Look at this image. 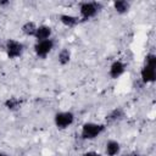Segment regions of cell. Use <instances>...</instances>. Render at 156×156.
<instances>
[{
  "label": "cell",
  "instance_id": "30bf717a",
  "mask_svg": "<svg viewBox=\"0 0 156 156\" xmlns=\"http://www.w3.org/2000/svg\"><path fill=\"white\" fill-rule=\"evenodd\" d=\"M58 20H60V22L65 27H68V28H74L76 26H78L80 23V20H79L78 16L69 15V13H61V15H58Z\"/></svg>",
  "mask_w": 156,
  "mask_h": 156
},
{
  "label": "cell",
  "instance_id": "8992f818",
  "mask_svg": "<svg viewBox=\"0 0 156 156\" xmlns=\"http://www.w3.org/2000/svg\"><path fill=\"white\" fill-rule=\"evenodd\" d=\"M54 46H55V40L52 38H50V39H46V40L35 41V44L33 46V50H34V54H35L37 57L44 60L52 51Z\"/></svg>",
  "mask_w": 156,
  "mask_h": 156
},
{
  "label": "cell",
  "instance_id": "7a4b0ae2",
  "mask_svg": "<svg viewBox=\"0 0 156 156\" xmlns=\"http://www.w3.org/2000/svg\"><path fill=\"white\" fill-rule=\"evenodd\" d=\"M106 128H107V126L105 123L85 122L82 124L79 136L82 140H94L98 136H100L106 130Z\"/></svg>",
  "mask_w": 156,
  "mask_h": 156
},
{
  "label": "cell",
  "instance_id": "8fae6325",
  "mask_svg": "<svg viewBox=\"0 0 156 156\" xmlns=\"http://www.w3.org/2000/svg\"><path fill=\"white\" fill-rule=\"evenodd\" d=\"M121 152V144L115 139H110L105 144V154L106 156H118Z\"/></svg>",
  "mask_w": 156,
  "mask_h": 156
},
{
  "label": "cell",
  "instance_id": "9a60e30c",
  "mask_svg": "<svg viewBox=\"0 0 156 156\" xmlns=\"http://www.w3.org/2000/svg\"><path fill=\"white\" fill-rule=\"evenodd\" d=\"M69 61H71V50L67 49V48H62L58 51V55H57V62H58V65L66 66V65L69 63Z\"/></svg>",
  "mask_w": 156,
  "mask_h": 156
},
{
  "label": "cell",
  "instance_id": "ac0fdd59",
  "mask_svg": "<svg viewBox=\"0 0 156 156\" xmlns=\"http://www.w3.org/2000/svg\"><path fill=\"white\" fill-rule=\"evenodd\" d=\"M122 156H144V155L136 154V152H130V154H126V155H122Z\"/></svg>",
  "mask_w": 156,
  "mask_h": 156
},
{
  "label": "cell",
  "instance_id": "4fadbf2b",
  "mask_svg": "<svg viewBox=\"0 0 156 156\" xmlns=\"http://www.w3.org/2000/svg\"><path fill=\"white\" fill-rule=\"evenodd\" d=\"M4 106L9 110V111H18L22 106V100L16 98V96H11V98H7L4 102Z\"/></svg>",
  "mask_w": 156,
  "mask_h": 156
},
{
  "label": "cell",
  "instance_id": "d6986e66",
  "mask_svg": "<svg viewBox=\"0 0 156 156\" xmlns=\"http://www.w3.org/2000/svg\"><path fill=\"white\" fill-rule=\"evenodd\" d=\"M0 156H10L9 154H6V152H2V151H0Z\"/></svg>",
  "mask_w": 156,
  "mask_h": 156
},
{
  "label": "cell",
  "instance_id": "3957f363",
  "mask_svg": "<svg viewBox=\"0 0 156 156\" xmlns=\"http://www.w3.org/2000/svg\"><path fill=\"white\" fill-rule=\"evenodd\" d=\"M79 10V20L82 21H89L98 16V13L102 10V4L100 1H82L78 5Z\"/></svg>",
  "mask_w": 156,
  "mask_h": 156
},
{
  "label": "cell",
  "instance_id": "9c48e42d",
  "mask_svg": "<svg viewBox=\"0 0 156 156\" xmlns=\"http://www.w3.org/2000/svg\"><path fill=\"white\" fill-rule=\"evenodd\" d=\"M52 35V28L48 24H40L38 26L37 28V32H35V35H34V39L37 41H40V40H46V39H50Z\"/></svg>",
  "mask_w": 156,
  "mask_h": 156
},
{
  "label": "cell",
  "instance_id": "52a82bcc",
  "mask_svg": "<svg viewBox=\"0 0 156 156\" xmlns=\"http://www.w3.org/2000/svg\"><path fill=\"white\" fill-rule=\"evenodd\" d=\"M126 69H127V65L123 61L115 60L108 67V77L111 79H118L119 77H122L124 74Z\"/></svg>",
  "mask_w": 156,
  "mask_h": 156
},
{
  "label": "cell",
  "instance_id": "277c9868",
  "mask_svg": "<svg viewBox=\"0 0 156 156\" xmlns=\"http://www.w3.org/2000/svg\"><path fill=\"white\" fill-rule=\"evenodd\" d=\"M4 50L6 52V56L10 60H15V58H18L23 55V52L26 50V46L22 41L9 38L4 43Z\"/></svg>",
  "mask_w": 156,
  "mask_h": 156
},
{
  "label": "cell",
  "instance_id": "5b68a950",
  "mask_svg": "<svg viewBox=\"0 0 156 156\" xmlns=\"http://www.w3.org/2000/svg\"><path fill=\"white\" fill-rule=\"evenodd\" d=\"M74 113L72 111H58L54 115V124L57 129L65 130L74 123Z\"/></svg>",
  "mask_w": 156,
  "mask_h": 156
},
{
  "label": "cell",
  "instance_id": "2e32d148",
  "mask_svg": "<svg viewBox=\"0 0 156 156\" xmlns=\"http://www.w3.org/2000/svg\"><path fill=\"white\" fill-rule=\"evenodd\" d=\"M83 156H102L100 152H96V151H87L83 154Z\"/></svg>",
  "mask_w": 156,
  "mask_h": 156
},
{
  "label": "cell",
  "instance_id": "7c38bea8",
  "mask_svg": "<svg viewBox=\"0 0 156 156\" xmlns=\"http://www.w3.org/2000/svg\"><path fill=\"white\" fill-rule=\"evenodd\" d=\"M130 6H132V4L127 0H116V1L112 2V7L118 15L127 13L130 10Z\"/></svg>",
  "mask_w": 156,
  "mask_h": 156
},
{
  "label": "cell",
  "instance_id": "ba28073f",
  "mask_svg": "<svg viewBox=\"0 0 156 156\" xmlns=\"http://www.w3.org/2000/svg\"><path fill=\"white\" fill-rule=\"evenodd\" d=\"M126 117V112L122 107H116L113 110H111L107 115H106V121H105V124H112V123H116V122H119L122 121L123 118Z\"/></svg>",
  "mask_w": 156,
  "mask_h": 156
},
{
  "label": "cell",
  "instance_id": "5bb4252c",
  "mask_svg": "<svg viewBox=\"0 0 156 156\" xmlns=\"http://www.w3.org/2000/svg\"><path fill=\"white\" fill-rule=\"evenodd\" d=\"M37 28H38V26H37L35 22H33V21H27V22H24V23L22 24L21 30H22V33H23L24 35H27V37H33V38H34L35 32H37Z\"/></svg>",
  "mask_w": 156,
  "mask_h": 156
},
{
  "label": "cell",
  "instance_id": "e0dca14e",
  "mask_svg": "<svg viewBox=\"0 0 156 156\" xmlns=\"http://www.w3.org/2000/svg\"><path fill=\"white\" fill-rule=\"evenodd\" d=\"M9 4H10L9 0H0V7H4L6 5H9Z\"/></svg>",
  "mask_w": 156,
  "mask_h": 156
},
{
  "label": "cell",
  "instance_id": "6da1fadb",
  "mask_svg": "<svg viewBox=\"0 0 156 156\" xmlns=\"http://www.w3.org/2000/svg\"><path fill=\"white\" fill-rule=\"evenodd\" d=\"M140 79L144 84H151L156 80V55L154 52H149L145 56L140 69Z\"/></svg>",
  "mask_w": 156,
  "mask_h": 156
}]
</instances>
